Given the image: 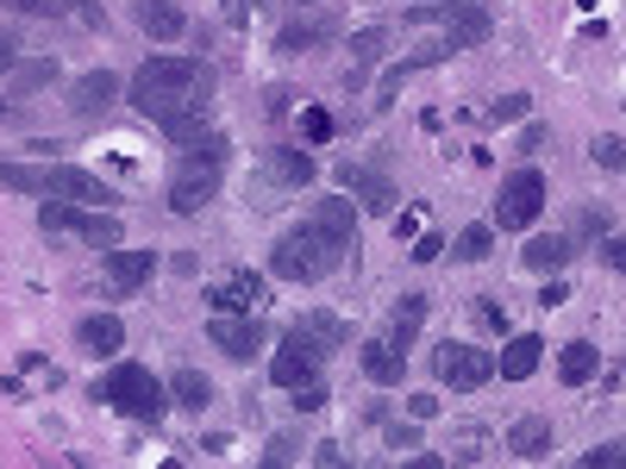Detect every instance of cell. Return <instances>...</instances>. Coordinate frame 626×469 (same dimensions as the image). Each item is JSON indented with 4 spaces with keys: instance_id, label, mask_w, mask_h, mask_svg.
<instances>
[{
    "instance_id": "cell-1",
    "label": "cell",
    "mask_w": 626,
    "mask_h": 469,
    "mask_svg": "<svg viewBox=\"0 0 626 469\" xmlns=\"http://www.w3.org/2000/svg\"><path fill=\"white\" fill-rule=\"evenodd\" d=\"M126 100H132L144 119L182 113V107H214V69L201 57H151L132 76Z\"/></svg>"
},
{
    "instance_id": "cell-2",
    "label": "cell",
    "mask_w": 626,
    "mask_h": 469,
    "mask_svg": "<svg viewBox=\"0 0 626 469\" xmlns=\"http://www.w3.org/2000/svg\"><path fill=\"white\" fill-rule=\"evenodd\" d=\"M338 263H345V244H338L320 219L289 226V232L276 238V251H270V275H282V282H326Z\"/></svg>"
},
{
    "instance_id": "cell-3",
    "label": "cell",
    "mask_w": 626,
    "mask_h": 469,
    "mask_svg": "<svg viewBox=\"0 0 626 469\" xmlns=\"http://www.w3.org/2000/svg\"><path fill=\"white\" fill-rule=\"evenodd\" d=\"M226 138L219 132H201L195 144H188V163H182L176 176H170V214H182V219H195L207 200L219 195V170H226Z\"/></svg>"
},
{
    "instance_id": "cell-4",
    "label": "cell",
    "mask_w": 626,
    "mask_h": 469,
    "mask_svg": "<svg viewBox=\"0 0 626 469\" xmlns=\"http://www.w3.org/2000/svg\"><path fill=\"white\" fill-rule=\"evenodd\" d=\"M95 401H107V407L126 413V419L156 426V419H163V407H170V389H163L144 363H114V370L95 382Z\"/></svg>"
},
{
    "instance_id": "cell-5",
    "label": "cell",
    "mask_w": 626,
    "mask_h": 469,
    "mask_svg": "<svg viewBox=\"0 0 626 469\" xmlns=\"http://www.w3.org/2000/svg\"><path fill=\"white\" fill-rule=\"evenodd\" d=\"M546 176L539 170H514L508 182H501V195H495V226L501 232H527V226H539V214H546Z\"/></svg>"
},
{
    "instance_id": "cell-6",
    "label": "cell",
    "mask_w": 626,
    "mask_h": 469,
    "mask_svg": "<svg viewBox=\"0 0 626 469\" xmlns=\"http://www.w3.org/2000/svg\"><path fill=\"white\" fill-rule=\"evenodd\" d=\"M326 345L307 332V326H289V338H282V351L270 357V382L276 389H301V382H313V375L326 370Z\"/></svg>"
},
{
    "instance_id": "cell-7",
    "label": "cell",
    "mask_w": 626,
    "mask_h": 469,
    "mask_svg": "<svg viewBox=\"0 0 626 469\" xmlns=\"http://www.w3.org/2000/svg\"><path fill=\"white\" fill-rule=\"evenodd\" d=\"M39 195L44 200H82V207H114V188L95 176V170H82V163H39Z\"/></svg>"
},
{
    "instance_id": "cell-8",
    "label": "cell",
    "mask_w": 626,
    "mask_h": 469,
    "mask_svg": "<svg viewBox=\"0 0 626 469\" xmlns=\"http://www.w3.org/2000/svg\"><path fill=\"white\" fill-rule=\"evenodd\" d=\"M432 370H439V382L445 389H457V394H470V389H489L495 382V351H476V345H439V357H432Z\"/></svg>"
},
{
    "instance_id": "cell-9",
    "label": "cell",
    "mask_w": 626,
    "mask_h": 469,
    "mask_svg": "<svg viewBox=\"0 0 626 469\" xmlns=\"http://www.w3.org/2000/svg\"><path fill=\"white\" fill-rule=\"evenodd\" d=\"M263 319L257 313H214V326H207V345H214L219 357H233V363H251L257 351H263Z\"/></svg>"
},
{
    "instance_id": "cell-10",
    "label": "cell",
    "mask_w": 626,
    "mask_h": 469,
    "mask_svg": "<svg viewBox=\"0 0 626 469\" xmlns=\"http://www.w3.org/2000/svg\"><path fill=\"white\" fill-rule=\"evenodd\" d=\"M214 313H263V301H270V282L251 270H233L219 275V282H207V294H201Z\"/></svg>"
},
{
    "instance_id": "cell-11",
    "label": "cell",
    "mask_w": 626,
    "mask_h": 469,
    "mask_svg": "<svg viewBox=\"0 0 626 469\" xmlns=\"http://www.w3.org/2000/svg\"><path fill=\"white\" fill-rule=\"evenodd\" d=\"M338 188L357 200V207H370V214H389L395 200V182L389 176H376V170H364V163H338Z\"/></svg>"
},
{
    "instance_id": "cell-12",
    "label": "cell",
    "mask_w": 626,
    "mask_h": 469,
    "mask_svg": "<svg viewBox=\"0 0 626 469\" xmlns=\"http://www.w3.org/2000/svg\"><path fill=\"white\" fill-rule=\"evenodd\" d=\"M119 100V76L114 69H88V76L69 81V113L76 119H100Z\"/></svg>"
},
{
    "instance_id": "cell-13",
    "label": "cell",
    "mask_w": 626,
    "mask_h": 469,
    "mask_svg": "<svg viewBox=\"0 0 626 469\" xmlns=\"http://www.w3.org/2000/svg\"><path fill=\"white\" fill-rule=\"evenodd\" d=\"M501 445H508L520 463H546L551 445H558V432H551V413H527V419H514Z\"/></svg>"
},
{
    "instance_id": "cell-14",
    "label": "cell",
    "mask_w": 626,
    "mask_h": 469,
    "mask_svg": "<svg viewBox=\"0 0 626 469\" xmlns=\"http://www.w3.org/2000/svg\"><path fill=\"white\" fill-rule=\"evenodd\" d=\"M100 263H107L114 294H138L156 275V251H126V244H114V251H100Z\"/></svg>"
},
{
    "instance_id": "cell-15",
    "label": "cell",
    "mask_w": 626,
    "mask_h": 469,
    "mask_svg": "<svg viewBox=\"0 0 626 469\" xmlns=\"http://www.w3.org/2000/svg\"><path fill=\"white\" fill-rule=\"evenodd\" d=\"M539 357H546V338L514 332L508 345H501V357H495V375H501V382H527V375L539 370Z\"/></svg>"
},
{
    "instance_id": "cell-16",
    "label": "cell",
    "mask_w": 626,
    "mask_h": 469,
    "mask_svg": "<svg viewBox=\"0 0 626 469\" xmlns=\"http://www.w3.org/2000/svg\"><path fill=\"white\" fill-rule=\"evenodd\" d=\"M333 39V13H307V20H289L276 32V57H307L313 44Z\"/></svg>"
},
{
    "instance_id": "cell-17",
    "label": "cell",
    "mask_w": 626,
    "mask_h": 469,
    "mask_svg": "<svg viewBox=\"0 0 626 469\" xmlns=\"http://www.w3.org/2000/svg\"><path fill=\"white\" fill-rule=\"evenodd\" d=\"M489 32H495L489 7H483V0H470V7H457V13L445 20V51L457 57V51H470V44H483Z\"/></svg>"
},
{
    "instance_id": "cell-18",
    "label": "cell",
    "mask_w": 626,
    "mask_h": 469,
    "mask_svg": "<svg viewBox=\"0 0 626 469\" xmlns=\"http://www.w3.org/2000/svg\"><path fill=\"white\" fill-rule=\"evenodd\" d=\"M263 176H270L276 188H307L313 182V156L294 151V144H276V151H263Z\"/></svg>"
},
{
    "instance_id": "cell-19",
    "label": "cell",
    "mask_w": 626,
    "mask_h": 469,
    "mask_svg": "<svg viewBox=\"0 0 626 469\" xmlns=\"http://www.w3.org/2000/svg\"><path fill=\"white\" fill-rule=\"evenodd\" d=\"M570 257H576V238H570V232H539L527 251H520V263H527V270H539V275H558Z\"/></svg>"
},
{
    "instance_id": "cell-20",
    "label": "cell",
    "mask_w": 626,
    "mask_h": 469,
    "mask_svg": "<svg viewBox=\"0 0 626 469\" xmlns=\"http://www.w3.org/2000/svg\"><path fill=\"white\" fill-rule=\"evenodd\" d=\"M76 345L95 351V357H114V351H126V326H119L114 313H88V319L76 326Z\"/></svg>"
},
{
    "instance_id": "cell-21",
    "label": "cell",
    "mask_w": 626,
    "mask_h": 469,
    "mask_svg": "<svg viewBox=\"0 0 626 469\" xmlns=\"http://www.w3.org/2000/svg\"><path fill=\"white\" fill-rule=\"evenodd\" d=\"M138 25H144L156 44H170V39L188 32V13H182L176 0H138Z\"/></svg>"
},
{
    "instance_id": "cell-22",
    "label": "cell",
    "mask_w": 626,
    "mask_h": 469,
    "mask_svg": "<svg viewBox=\"0 0 626 469\" xmlns=\"http://www.w3.org/2000/svg\"><path fill=\"white\" fill-rule=\"evenodd\" d=\"M389 51V25H364L352 39V69H345V88H364V76L376 69V57Z\"/></svg>"
},
{
    "instance_id": "cell-23",
    "label": "cell",
    "mask_w": 626,
    "mask_h": 469,
    "mask_svg": "<svg viewBox=\"0 0 626 469\" xmlns=\"http://www.w3.org/2000/svg\"><path fill=\"white\" fill-rule=\"evenodd\" d=\"M357 363H364V375H370V382H382V389H395V382L408 375V357L395 351L389 338H370V345L357 351Z\"/></svg>"
},
{
    "instance_id": "cell-24",
    "label": "cell",
    "mask_w": 626,
    "mask_h": 469,
    "mask_svg": "<svg viewBox=\"0 0 626 469\" xmlns=\"http://www.w3.org/2000/svg\"><path fill=\"white\" fill-rule=\"evenodd\" d=\"M420 326H427V294H401V307L389 313V345L408 357L413 338H420Z\"/></svg>"
},
{
    "instance_id": "cell-25",
    "label": "cell",
    "mask_w": 626,
    "mask_h": 469,
    "mask_svg": "<svg viewBox=\"0 0 626 469\" xmlns=\"http://www.w3.org/2000/svg\"><path fill=\"white\" fill-rule=\"evenodd\" d=\"M445 57H451L445 44H432V51H413V57H401V63L389 69V76H382V88H376V107H395L401 81H408V76H420V69H432V63H445Z\"/></svg>"
},
{
    "instance_id": "cell-26",
    "label": "cell",
    "mask_w": 626,
    "mask_h": 469,
    "mask_svg": "<svg viewBox=\"0 0 626 469\" xmlns=\"http://www.w3.org/2000/svg\"><path fill=\"white\" fill-rule=\"evenodd\" d=\"M595 370H602V351H595L589 338H570L564 351H558V375H564L570 389H583V382H589Z\"/></svg>"
},
{
    "instance_id": "cell-27",
    "label": "cell",
    "mask_w": 626,
    "mask_h": 469,
    "mask_svg": "<svg viewBox=\"0 0 626 469\" xmlns=\"http://www.w3.org/2000/svg\"><path fill=\"white\" fill-rule=\"evenodd\" d=\"M313 219H320V226H326V232H333L338 244H345V251H357V207H352L345 195L320 200V207H313Z\"/></svg>"
},
{
    "instance_id": "cell-28",
    "label": "cell",
    "mask_w": 626,
    "mask_h": 469,
    "mask_svg": "<svg viewBox=\"0 0 626 469\" xmlns=\"http://www.w3.org/2000/svg\"><path fill=\"white\" fill-rule=\"evenodd\" d=\"M170 401L188 407V413H207V407H214V382H207L201 370H176V375H170Z\"/></svg>"
},
{
    "instance_id": "cell-29",
    "label": "cell",
    "mask_w": 626,
    "mask_h": 469,
    "mask_svg": "<svg viewBox=\"0 0 626 469\" xmlns=\"http://www.w3.org/2000/svg\"><path fill=\"white\" fill-rule=\"evenodd\" d=\"M207 113H214V107H182V113H163L156 126H163L170 144H195V138L207 132Z\"/></svg>"
},
{
    "instance_id": "cell-30",
    "label": "cell",
    "mask_w": 626,
    "mask_h": 469,
    "mask_svg": "<svg viewBox=\"0 0 626 469\" xmlns=\"http://www.w3.org/2000/svg\"><path fill=\"white\" fill-rule=\"evenodd\" d=\"M294 326H307V332L320 338V345H326V351H345V345H352V326H345V319H338V313H301V319H294Z\"/></svg>"
},
{
    "instance_id": "cell-31",
    "label": "cell",
    "mask_w": 626,
    "mask_h": 469,
    "mask_svg": "<svg viewBox=\"0 0 626 469\" xmlns=\"http://www.w3.org/2000/svg\"><path fill=\"white\" fill-rule=\"evenodd\" d=\"M495 445V432L489 426H464V432H451V463H483Z\"/></svg>"
},
{
    "instance_id": "cell-32",
    "label": "cell",
    "mask_w": 626,
    "mask_h": 469,
    "mask_svg": "<svg viewBox=\"0 0 626 469\" xmlns=\"http://www.w3.org/2000/svg\"><path fill=\"white\" fill-rule=\"evenodd\" d=\"M489 251H495V226H464V232H457V244H451V257H457V263H483Z\"/></svg>"
},
{
    "instance_id": "cell-33",
    "label": "cell",
    "mask_w": 626,
    "mask_h": 469,
    "mask_svg": "<svg viewBox=\"0 0 626 469\" xmlns=\"http://www.w3.org/2000/svg\"><path fill=\"white\" fill-rule=\"evenodd\" d=\"M44 81H57V57H39V63H20V76H13V95H32Z\"/></svg>"
},
{
    "instance_id": "cell-34",
    "label": "cell",
    "mask_w": 626,
    "mask_h": 469,
    "mask_svg": "<svg viewBox=\"0 0 626 469\" xmlns=\"http://www.w3.org/2000/svg\"><path fill=\"white\" fill-rule=\"evenodd\" d=\"M457 7H470V0H413V7H408V25H427V20H451Z\"/></svg>"
},
{
    "instance_id": "cell-35",
    "label": "cell",
    "mask_w": 626,
    "mask_h": 469,
    "mask_svg": "<svg viewBox=\"0 0 626 469\" xmlns=\"http://www.w3.org/2000/svg\"><path fill=\"white\" fill-rule=\"evenodd\" d=\"M301 132H307V144H333V113L326 107H301Z\"/></svg>"
},
{
    "instance_id": "cell-36",
    "label": "cell",
    "mask_w": 626,
    "mask_h": 469,
    "mask_svg": "<svg viewBox=\"0 0 626 469\" xmlns=\"http://www.w3.org/2000/svg\"><path fill=\"white\" fill-rule=\"evenodd\" d=\"M532 113V95H501V100H489V119L495 126H514V119H527Z\"/></svg>"
},
{
    "instance_id": "cell-37",
    "label": "cell",
    "mask_w": 626,
    "mask_h": 469,
    "mask_svg": "<svg viewBox=\"0 0 626 469\" xmlns=\"http://www.w3.org/2000/svg\"><path fill=\"white\" fill-rule=\"evenodd\" d=\"M589 156H595V163H602L607 176H614V170H620V163H626V151H620V132L595 138V144H589Z\"/></svg>"
},
{
    "instance_id": "cell-38",
    "label": "cell",
    "mask_w": 626,
    "mask_h": 469,
    "mask_svg": "<svg viewBox=\"0 0 626 469\" xmlns=\"http://www.w3.org/2000/svg\"><path fill=\"white\" fill-rule=\"evenodd\" d=\"M294 394V413H320L326 407V401H333V394H326V382H320V375H313V382H301V389H289Z\"/></svg>"
},
{
    "instance_id": "cell-39",
    "label": "cell",
    "mask_w": 626,
    "mask_h": 469,
    "mask_svg": "<svg viewBox=\"0 0 626 469\" xmlns=\"http://www.w3.org/2000/svg\"><path fill=\"white\" fill-rule=\"evenodd\" d=\"M476 319H483V326H489V332H508V307H495V294H476Z\"/></svg>"
},
{
    "instance_id": "cell-40",
    "label": "cell",
    "mask_w": 626,
    "mask_h": 469,
    "mask_svg": "<svg viewBox=\"0 0 626 469\" xmlns=\"http://www.w3.org/2000/svg\"><path fill=\"white\" fill-rule=\"evenodd\" d=\"M0 7H13V13H32V20H51V13H69L63 0H0Z\"/></svg>"
},
{
    "instance_id": "cell-41",
    "label": "cell",
    "mask_w": 626,
    "mask_h": 469,
    "mask_svg": "<svg viewBox=\"0 0 626 469\" xmlns=\"http://www.w3.org/2000/svg\"><path fill=\"white\" fill-rule=\"evenodd\" d=\"M439 251H445V238H439V232H413V263H439Z\"/></svg>"
},
{
    "instance_id": "cell-42",
    "label": "cell",
    "mask_w": 626,
    "mask_h": 469,
    "mask_svg": "<svg viewBox=\"0 0 626 469\" xmlns=\"http://www.w3.org/2000/svg\"><path fill=\"white\" fill-rule=\"evenodd\" d=\"M620 457H626V445H620V438H607V445H595V450H589L583 463H589V469H614Z\"/></svg>"
},
{
    "instance_id": "cell-43",
    "label": "cell",
    "mask_w": 626,
    "mask_h": 469,
    "mask_svg": "<svg viewBox=\"0 0 626 469\" xmlns=\"http://www.w3.org/2000/svg\"><path fill=\"white\" fill-rule=\"evenodd\" d=\"M294 457H301V445H294L289 432H276L270 450H263V463H294Z\"/></svg>"
},
{
    "instance_id": "cell-44",
    "label": "cell",
    "mask_w": 626,
    "mask_h": 469,
    "mask_svg": "<svg viewBox=\"0 0 626 469\" xmlns=\"http://www.w3.org/2000/svg\"><path fill=\"white\" fill-rule=\"evenodd\" d=\"M389 445H395V450H420V419H408V426H389Z\"/></svg>"
},
{
    "instance_id": "cell-45",
    "label": "cell",
    "mask_w": 626,
    "mask_h": 469,
    "mask_svg": "<svg viewBox=\"0 0 626 469\" xmlns=\"http://www.w3.org/2000/svg\"><path fill=\"white\" fill-rule=\"evenodd\" d=\"M408 419H439V394H408Z\"/></svg>"
},
{
    "instance_id": "cell-46",
    "label": "cell",
    "mask_w": 626,
    "mask_h": 469,
    "mask_svg": "<svg viewBox=\"0 0 626 469\" xmlns=\"http://www.w3.org/2000/svg\"><path fill=\"white\" fill-rule=\"evenodd\" d=\"M576 232H583V238H607V232H614V219H607V214H583V219H576Z\"/></svg>"
},
{
    "instance_id": "cell-47",
    "label": "cell",
    "mask_w": 626,
    "mask_h": 469,
    "mask_svg": "<svg viewBox=\"0 0 626 469\" xmlns=\"http://www.w3.org/2000/svg\"><path fill=\"white\" fill-rule=\"evenodd\" d=\"M25 370H32V375H44V382H51V389H57V382H63V375L51 370V363H44V351H25Z\"/></svg>"
},
{
    "instance_id": "cell-48",
    "label": "cell",
    "mask_w": 626,
    "mask_h": 469,
    "mask_svg": "<svg viewBox=\"0 0 626 469\" xmlns=\"http://www.w3.org/2000/svg\"><path fill=\"white\" fill-rule=\"evenodd\" d=\"M546 138H551V126H539V119H532L527 132H520V151H539V144H546Z\"/></svg>"
},
{
    "instance_id": "cell-49",
    "label": "cell",
    "mask_w": 626,
    "mask_h": 469,
    "mask_svg": "<svg viewBox=\"0 0 626 469\" xmlns=\"http://www.w3.org/2000/svg\"><path fill=\"white\" fill-rule=\"evenodd\" d=\"M602 263H607V270H620V263H626V244L614 232H607V244H602Z\"/></svg>"
},
{
    "instance_id": "cell-50",
    "label": "cell",
    "mask_w": 626,
    "mask_h": 469,
    "mask_svg": "<svg viewBox=\"0 0 626 469\" xmlns=\"http://www.w3.org/2000/svg\"><path fill=\"white\" fill-rule=\"evenodd\" d=\"M564 301H570V288H564V282H546V294H539V307H564Z\"/></svg>"
},
{
    "instance_id": "cell-51",
    "label": "cell",
    "mask_w": 626,
    "mask_h": 469,
    "mask_svg": "<svg viewBox=\"0 0 626 469\" xmlns=\"http://www.w3.org/2000/svg\"><path fill=\"white\" fill-rule=\"evenodd\" d=\"M251 7H257V0H226V20H233V25H251Z\"/></svg>"
},
{
    "instance_id": "cell-52",
    "label": "cell",
    "mask_w": 626,
    "mask_h": 469,
    "mask_svg": "<svg viewBox=\"0 0 626 469\" xmlns=\"http://www.w3.org/2000/svg\"><path fill=\"white\" fill-rule=\"evenodd\" d=\"M13 63H20V44H13V39H0V76H7Z\"/></svg>"
},
{
    "instance_id": "cell-53",
    "label": "cell",
    "mask_w": 626,
    "mask_h": 469,
    "mask_svg": "<svg viewBox=\"0 0 626 469\" xmlns=\"http://www.w3.org/2000/svg\"><path fill=\"white\" fill-rule=\"evenodd\" d=\"M7 113H13V107H7V100H0V119H7Z\"/></svg>"
}]
</instances>
